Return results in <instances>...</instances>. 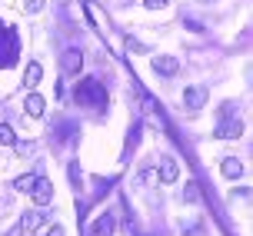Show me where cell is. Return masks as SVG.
I'll return each instance as SVG.
<instances>
[{
	"mask_svg": "<svg viewBox=\"0 0 253 236\" xmlns=\"http://www.w3.org/2000/svg\"><path fill=\"white\" fill-rule=\"evenodd\" d=\"M34 183H37V176H34V173H24L20 180H17V193H30V190H34Z\"/></svg>",
	"mask_w": 253,
	"mask_h": 236,
	"instance_id": "15",
	"label": "cell"
},
{
	"mask_svg": "<svg viewBox=\"0 0 253 236\" xmlns=\"http://www.w3.org/2000/svg\"><path fill=\"white\" fill-rule=\"evenodd\" d=\"M183 100H187V107H190V110H200L203 103H207V90H200V87H187Z\"/></svg>",
	"mask_w": 253,
	"mask_h": 236,
	"instance_id": "7",
	"label": "cell"
},
{
	"mask_svg": "<svg viewBox=\"0 0 253 236\" xmlns=\"http://www.w3.org/2000/svg\"><path fill=\"white\" fill-rule=\"evenodd\" d=\"M24 107H27V113H30V117H43V113H47V100L37 97V93H30Z\"/></svg>",
	"mask_w": 253,
	"mask_h": 236,
	"instance_id": "9",
	"label": "cell"
},
{
	"mask_svg": "<svg viewBox=\"0 0 253 236\" xmlns=\"http://www.w3.org/2000/svg\"><path fill=\"white\" fill-rule=\"evenodd\" d=\"M40 77H43V67H40V63H27V70H24V83L27 87L34 90L40 83Z\"/></svg>",
	"mask_w": 253,
	"mask_h": 236,
	"instance_id": "10",
	"label": "cell"
},
{
	"mask_svg": "<svg viewBox=\"0 0 253 236\" xmlns=\"http://www.w3.org/2000/svg\"><path fill=\"white\" fill-rule=\"evenodd\" d=\"M74 100L80 107H103L107 103V93H103V87L97 80H80L77 90H74Z\"/></svg>",
	"mask_w": 253,
	"mask_h": 236,
	"instance_id": "1",
	"label": "cell"
},
{
	"mask_svg": "<svg viewBox=\"0 0 253 236\" xmlns=\"http://www.w3.org/2000/svg\"><path fill=\"white\" fill-rule=\"evenodd\" d=\"M80 67H84V53H80V50H67V53H63V70H67V74H77Z\"/></svg>",
	"mask_w": 253,
	"mask_h": 236,
	"instance_id": "8",
	"label": "cell"
},
{
	"mask_svg": "<svg viewBox=\"0 0 253 236\" xmlns=\"http://www.w3.org/2000/svg\"><path fill=\"white\" fill-rule=\"evenodd\" d=\"M183 199H187V203H197V199H200V190H197V183H187V190H183Z\"/></svg>",
	"mask_w": 253,
	"mask_h": 236,
	"instance_id": "16",
	"label": "cell"
},
{
	"mask_svg": "<svg viewBox=\"0 0 253 236\" xmlns=\"http://www.w3.org/2000/svg\"><path fill=\"white\" fill-rule=\"evenodd\" d=\"M17 50H20V40H17V30L7 24H0V67H10L17 60Z\"/></svg>",
	"mask_w": 253,
	"mask_h": 236,
	"instance_id": "2",
	"label": "cell"
},
{
	"mask_svg": "<svg viewBox=\"0 0 253 236\" xmlns=\"http://www.w3.org/2000/svg\"><path fill=\"white\" fill-rule=\"evenodd\" d=\"M110 233H114V216H100L90 226V236H110Z\"/></svg>",
	"mask_w": 253,
	"mask_h": 236,
	"instance_id": "11",
	"label": "cell"
},
{
	"mask_svg": "<svg viewBox=\"0 0 253 236\" xmlns=\"http://www.w3.org/2000/svg\"><path fill=\"white\" fill-rule=\"evenodd\" d=\"M240 173H243L240 160H233V157H230V160H223V176H230V180H237Z\"/></svg>",
	"mask_w": 253,
	"mask_h": 236,
	"instance_id": "13",
	"label": "cell"
},
{
	"mask_svg": "<svg viewBox=\"0 0 253 236\" xmlns=\"http://www.w3.org/2000/svg\"><path fill=\"white\" fill-rule=\"evenodd\" d=\"M180 176L177 170V160H170V157H164V163H160V173H157V180H164V183H173Z\"/></svg>",
	"mask_w": 253,
	"mask_h": 236,
	"instance_id": "5",
	"label": "cell"
},
{
	"mask_svg": "<svg viewBox=\"0 0 253 236\" xmlns=\"http://www.w3.org/2000/svg\"><path fill=\"white\" fill-rule=\"evenodd\" d=\"M143 7H147V10H164L167 0H143Z\"/></svg>",
	"mask_w": 253,
	"mask_h": 236,
	"instance_id": "18",
	"label": "cell"
},
{
	"mask_svg": "<svg viewBox=\"0 0 253 236\" xmlns=\"http://www.w3.org/2000/svg\"><path fill=\"white\" fill-rule=\"evenodd\" d=\"M240 130H243V123H240V120H233V123L220 126V130H216V137H220V140H237V137H240Z\"/></svg>",
	"mask_w": 253,
	"mask_h": 236,
	"instance_id": "12",
	"label": "cell"
},
{
	"mask_svg": "<svg viewBox=\"0 0 253 236\" xmlns=\"http://www.w3.org/2000/svg\"><path fill=\"white\" fill-rule=\"evenodd\" d=\"M7 236H24V230H20V226H13V230H10Z\"/></svg>",
	"mask_w": 253,
	"mask_h": 236,
	"instance_id": "19",
	"label": "cell"
},
{
	"mask_svg": "<svg viewBox=\"0 0 253 236\" xmlns=\"http://www.w3.org/2000/svg\"><path fill=\"white\" fill-rule=\"evenodd\" d=\"M153 70L164 77H173L180 70V57H173V53H160V57H153Z\"/></svg>",
	"mask_w": 253,
	"mask_h": 236,
	"instance_id": "3",
	"label": "cell"
},
{
	"mask_svg": "<svg viewBox=\"0 0 253 236\" xmlns=\"http://www.w3.org/2000/svg\"><path fill=\"white\" fill-rule=\"evenodd\" d=\"M30 197H34V203L47 206V203L53 199V187H50V180H40V176H37V183H34V190H30Z\"/></svg>",
	"mask_w": 253,
	"mask_h": 236,
	"instance_id": "4",
	"label": "cell"
},
{
	"mask_svg": "<svg viewBox=\"0 0 253 236\" xmlns=\"http://www.w3.org/2000/svg\"><path fill=\"white\" fill-rule=\"evenodd\" d=\"M24 10H27V13H40V10H43V0H27Z\"/></svg>",
	"mask_w": 253,
	"mask_h": 236,
	"instance_id": "17",
	"label": "cell"
},
{
	"mask_svg": "<svg viewBox=\"0 0 253 236\" xmlns=\"http://www.w3.org/2000/svg\"><path fill=\"white\" fill-rule=\"evenodd\" d=\"M43 226V213H24L20 216V230H24V236H30L34 230H40Z\"/></svg>",
	"mask_w": 253,
	"mask_h": 236,
	"instance_id": "6",
	"label": "cell"
},
{
	"mask_svg": "<svg viewBox=\"0 0 253 236\" xmlns=\"http://www.w3.org/2000/svg\"><path fill=\"white\" fill-rule=\"evenodd\" d=\"M0 143H3V147H13V143H17V133H13L10 123H0Z\"/></svg>",
	"mask_w": 253,
	"mask_h": 236,
	"instance_id": "14",
	"label": "cell"
}]
</instances>
